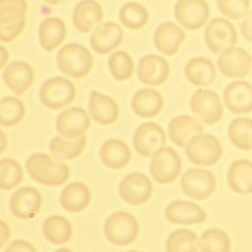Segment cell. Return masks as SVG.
Returning <instances> with one entry per match:
<instances>
[{
	"instance_id": "cell-48",
	"label": "cell",
	"mask_w": 252,
	"mask_h": 252,
	"mask_svg": "<svg viewBox=\"0 0 252 252\" xmlns=\"http://www.w3.org/2000/svg\"><path fill=\"white\" fill-rule=\"evenodd\" d=\"M127 252H140V251H136V250H130V251H127Z\"/></svg>"
},
{
	"instance_id": "cell-37",
	"label": "cell",
	"mask_w": 252,
	"mask_h": 252,
	"mask_svg": "<svg viewBox=\"0 0 252 252\" xmlns=\"http://www.w3.org/2000/svg\"><path fill=\"white\" fill-rule=\"evenodd\" d=\"M26 114L24 103L14 97L5 96L0 102V124L4 127H13L19 124Z\"/></svg>"
},
{
	"instance_id": "cell-21",
	"label": "cell",
	"mask_w": 252,
	"mask_h": 252,
	"mask_svg": "<svg viewBox=\"0 0 252 252\" xmlns=\"http://www.w3.org/2000/svg\"><path fill=\"white\" fill-rule=\"evenodd\" d=\"M165 218L172 223L196 224L207 219L206 212L197 204L188 201H174L164 210Z\"/></svg>"
},
{
	"instance_id": "cell-7",
	"label": "cell",
	"mask_w": 252,
	"mask_h": 252,
	"mask_svg": "<svg viewBox=\"0 0 252 252\" xmlns=\"http://www.w3.org/2000/svg\"><path fill=\"white\" fill-rule=\"evenodd\" d=\"M181 158L170 147H162L153 156L150 162V172L153 178L160 184L174 181L181 171Z\"/></svg>"
},
{
	"instance_id": "cell-3",
	"label": "cell",
	"mask_w": 252,
	"mask_h": 252,
	"mask_svg": "<svg viewBox=\"0 0 252 252\" xmlns=\"http://www.w3.org/2000/svg\"><path fill=\"white\" fill-rule=\"evenodd\" d=\"M28 4L26 0H0V39L10 42L25 30Z\"/></svg>"
},
{
	"instance_id": "cell-9",
	"label": "cell",
	"mask_w": 252,
	"mask_h": 252,
	"mask_svg": "<svg viewBox=\"0 0 252 252\" xmlns=\"http://www.w3.org/2000/svg\"><path fill=\"white\" fill-rule=\"evenodd\" d=\"M182 192L196 200H204L213 195L217 188L215 175L206 169L190 168L181 177Z\"/></svg>"
},
{
	"instance_id": "cell-13",
	"label": "cell",
	"mask_w": 252,
	"mask_h": 252,
	"mask_svg": "<svg viewBox=\"0 0 252 252\" xmlns=\"http://www.w3.org/2000/svg\"><path fill=\"white\" fill-rule=\"evenodd\" d=\"M217 64L225 77L242 79L252 70V56L243 48L231 47L220 54Z\"/></svg>"
},
{
	"instance_id": "cell-6",
	"label": "cell",
	"mask_w": 252,
	"mask_h": 252,
	"mask_svg": "<svg viewBox=\"0 0 252 252\" xmlns=\"http://www.w3.org/2000/svg\"><path fill=\"white\" fill-rule=\"evenodd\" d=\"M74 84L65 78L54 77L43 83L39 91V98L44 106L50 109H62L75 99Z\"/></svg>"
},
{
	"instance_id": "cell-44",
	"label": "cell",
	"mask_w": 252,
	"mask_h": 252,
	"mask_svg": "<svg viewBox=\"0 0 252 252\" xmlns=\"http://www.w3.org/2000/svg\"><path fill=\"white\" fill-rule=\"evenodd\" d=\"M10 237V228L9 225L1 220V247L4 246L5 242L9 239Z\"/></svg>"
},
{
	"instance_id": "cell-39",
	"label": "cell",
	"mask_w": 252,
	"mask_h": 252,
	"mask_svg": "<svg viewBox=\"0 0 252 252\" xmlns=\"http://www.w3.org/2000/svg\"><path fill=\"white\" fill-rule=\"evenodd\" d=\"M24 178L22 165L13 158H2L0 160V187L3 190L16 188Z\"/></svg>"
},
{
	"instance_id": "cell-24",
	"label": "cell",
	"mask_w": 252,
	"mask_h": 252,
	"mask_svg": "<svg viewBox=\"0 0 252 252\" xmlns=\"http://www.w3.org/2000/svg\"><path fill=\"white\" fill-rule=\"evenodd\" d=\"M202 132L203 126L200 121L186 114L174 117L168 125L169 137L178 147H185L194 136L202 134Z\"/></svg>"
},
{
	"instance_id": "cell-28",
	"label": "cell",
	"mask_w": 252,
	"mask_h": 252,
	"mask_svg": "<svg viewBox=\"0 0 252 252\" xmlns=\"http://www.w3.org/2000/svg\"><path fill=\"white\" fill-rule=\"evenodd\" d=\"M131 107L142 118H152L158 115L163 107L161 94L152 89H142L132 97Z\"/></svg>"
},
{
	"instance_id": "cell-34",
	"label": "cell",
	"mask_w": 252,
	"mask_h": 252,
	"mask_svg": "<svg viewBox=\"0 0 252 252\" xmlns=\"http://www.w3.org/2000/svg\"><path fill=\"white\" fill-rule=\"evenodd\" d=\"M231 144L239 150H252V118H234L227 129Z\"/></svg>"
},
{
	"instance_id": "cell-15",
	"label": "cell",
	"mask_w": 252,
	"mask_h": 252,
	"mask_svg": "<svg viewBox=\"0 0 252 252\" xmlns=\"http://www.w3.org/2000/svg\"><path fill=\"white\" fill-rule=\"evenodd\" d=\"M42 198L34 187H21L16 190L10 199V210L14 217L20 220L34 218L40 211Z\"/></svg>"
},
{
	"instance_id": "cell-10",
	"label": "cell",
	"mask_w": 252,
	"mask_h": 252,
	"mask_svg": "<svg viewBox=\"0 0 252 252\" xmlns=\"http://www.w3.org/2000/svg\"><path fill=\"white\" fill-rule=\"evenodd\" d=\"M174 16L182 27L196 31L207 24L210 8L205 0H178L174 5Z\"/></svg>"
},
{
	"instance_id": "cell-17",
	"label": "cell",
	"mask_w": 252,
	"mask_h": 252,
	"mask_svg": "<svg viewBox=\"0 0 252 252\" xmlns=\"http://www.w3.org/2000/svg\"><path fill=\"white\" fill-rule=\"evenodd\" d=\"M91 120L87 111L81 107L63 110L56 119V130L64 137L75 139L83 136L89 129Z\"/></svg>"
},
{
	"instance_id": "cell-36",
	"label": "cell",
	"mask_w": 252,
	"mask_h": 252,
	"mask_svg": "<svg viewBox=\"0 0 252 252\" xmlns=\"http://www.w3.org/2000/svg\"><path fill=\"white\" fill-rule=\"evenodd\" d=\"M230 247L228 234L220 228H209L200 237L201 252H229Z\"/></svg>"
},
{
	"instance_id": "cell-41",
	"label": "cell",
	"mask_w": 252,
	"mask_h": 252,
	"mask_svg": "<svg viewBox=\"0 0 252 252\" xmlns=\"http://www.w3.org/2000/svg\"><path fill=\"white\" fill-rule=\"evenodd\" d=\"M220 13L231 20H240L248 15L250 0H217Z\"/></svg>"
},
{
	"instance_id": "cell-26",
	"label": "cell",
	"mask_w": 252,
	"mask_h": 252,
	"mask_svg": "<svg viewBox=\"0 0 252 252\" xmlns=\"http://www.w3.org/2000/svg\"><path fill=\"white\" fill-rule=\"evenodd\" d=\"M92 194L89 187L81 182L74 181L63 188L60 194V203L63 209L71 213L84 211L91 202Z\"/></svg>"
},
{
	"instance_id": "cell-12",
	"label": "cell",
	"mask_w": 252,
	"mask_h": 252,
	"mask_svg": "<svg viewBox=\"0 0 252 252\" xmlns=\"http://www.w3.org/2000/svg\"><path fill=\"white\" fill-rule=\"evenodd\" d=\"M166 137L163 129L157 123L146 122L140 125L133 135L135 151L145 158L155 155L165 144Z\"/></svg>"
},
{
	"instance_id": "cell-2",
	"label": "cell",
	"mask_w": 252,
	"mask_h": 252,
	"mask_svg": "<svg viewBox=\"0 0 252 252\" xmlns=\"http://www.w3.org/2000/svg\"><path fill=\"white\" fill-rule=\"evenodd\" d=\"M56 61L61 72L73 79H81L87 76L94 64L89 49L79 43H70L63 46L57 53Z\"/></svg>"
},
{
	"instance_id": "cell-42",
	"label": "cell",
	"mask_w": 252,
	"mask_h": 252,
	"mask_svg": "<svg viewBox=\"0 0 252 252\" xmlns=\"http://www.w3.org/2000/svg\"><path fill=\"white\" fill-rule=\"evenodd\" d=\"M4 252H37L35 247L23 239H16L9 243Z\"/></svg>"
},
{
	"instance_id": "cell-31",
	"label": "cell",
	"mask_w": 252,
	"mask_h": 252,
	"mask_svg": "<svg viewBox=\"0 0 252 252\" xmlns=\"http://www.w3.org/2000/svg\"><path fill=\"white\" fill-rule=\"evenodd\" d=\"M184 72L189 83L196 87L210 86L217 76L214 64L204 57H195L189 60Z\"/></svg>"
},
{
	"instance_id": "cell-40",
	"label": "cell",
	"mask_w": 252,
	"mask_h": 252,
	"mask_svg": "<svg viewBox=\"0 0 252 252\" xmlns=\"http://www.w3.org/2000/svg\"><path fill=\"white\" fill-rule=\"evenodd\" d=\"M108 69L115 80L123 82L133 75L134 61L125 51H116L108 58Z\"/></svg>"
},
{
	"instance_id": "cell-30",
	"label": "cell",
	"mask_w": 252,
	"mask_h": 252,
	"mask_svg": "<svg viewBox=\"0 0 252 252\" xmlns=\"http://www.w3.org/2000/svg\"><path fill=\"white\" fill-rule=\"evenodd\" d=\"M67 28L63 21L58 18L50 17L44 20L38 30L40 46L47 52L53 51L65 40Z\"/></svg>"
},
{
	"instance_id": "cell-23",
	"label": "cell",
	"mask_w": 252,
	"mask_h": 252,
	"mask_svg": "<svg viewBox=\"0 0 252 252\" xmlns=\"http://www.w3.org/2000/svg\"><path fill=\"white\" fill-rule=\"evenodd\" d=\"M89 110L92 118L100 125L113 124L119 117V106L115 100L98 92L92 93Z\"/></svg>"
},
{
	"instance_id": "cell-45",
	"label": "cell",
	"mask_w": 252,
	"mask_h": 252,
	"mask_svg": "<svg viewBox=\"0 0 252 252\" xmlns=\"http://www.w3.org/2000/svg\"><path fill=\"white\" fill-rule=\"evenodd\" d=\"M0 49H1V55H2V58H1V68H3L5 66V64L8 62V59H9V52L6 50V48L4 46H0Z\"/></svg>"
},
{
	"instance_id": "cell-1",
	"label": "cell",
	"mask_w": 252,
	"mask_h": 252,
	"mask_svg": "<svg viewBox=\"0 0 252 252\" xmlns=\"http://www.w3.org/2000/svg\"><path fill=\"white\" fill-rule=\"evenodd\" d=\"M26 169L33 180L47 186H60L70 176L66 163L42 153L31 156L27 159Z\"/></svg>"
},
{
	"instance_id": "cell-8",
	"label": "cell",
	"mask_w": 252,
	"mask_h": 252,
	"mask_svg": "<svg viewBox=\"0 0 252 252\" xmlns=\"http://www.w3.org/2000/svg\"><path fill=\"white\" fill-rule=\"evenodd\" d=\"M207 47L215 54H221L237 42V33L234 26L223 18L211 21L204 32Z\"/></svg>"
},
{
	"instance_id": "cell-33",
	"label": "cell",
	"mask_w": 252,
	"mask_h": 252,
	"mask_svg": "<svg viewBox=\"0 0 252 252\" xmlns=\"http://www.w3.org/2000/svg\"><path fill=\"white\" fill-rule=\"evenodd\" d=\"M43 234L50 243L60 245L68 242L72 238L73 227L66 218L53 215L45 220L43 223Z\"/></svg>"
},
{
	"instance_id": "cell-14",
	"label": "cell",
	"mask_w": 252,
	"mask_h": 252,
	"mask_svg": "<svg viewBox=\"0 0 252 252\" xmlns=\"http://www.w3.org/2000/svg\"><path fill=\"white\" fill-rule=\"evenodd\" d=\"M190 108L209 125L219 122L223 114V107L219 94L211 90L195 93L190 99Z\"/></svg>"
},
{
	"instance_id": "cell-19",
	"label": "cell",
	"mask_w": 252,
	"mask_h": 252,
	"mask_svg": "<svg viewBox=\"0 0 252 252\" xmlns=\"http://www.w3.org/2000/svg\"><path fill=\"white\" fill-rule=\"evenodd\" d=\"M123 31L114 22H107L97 26L93 32L90 42L93 49L101 55L108 54L122 42Z\"/></svg>"
},
{
	"instance_id": "cell-11",
	"label": "cell",
	"mask_w": 252,
	"mask_h": 252,
	"mask_svg": "<svg viewBox=\"0 0 252 252\" xmlns=\"http://www.w3.org/2000/svg\"><path fill=\"white\" fill-rule=\"evenodd\" d=\"M118 192L127 204L140 206L145 204L152 196L153 184L146 174L132 172L121 180Z\"/></svg>"
},
{
	"instance_id": "cell-32",
	"label": "cell",
	"mask_w": 252,
	"mask_h": 252,
	"mask_svg": "<svg viewBox=\"0 0 252 252\" xmlns=\"http://www.w3.org/2000/svg\"><path fill=\"white\" fill-rule=\"evenodd\" d=\"M86 143L85 135L75 139L59 135L50 141L49 151L56 159H73L83 153Z\"/></svg>"
},
{
	"instance_id": "cell-5",
	"label": "cell",
	"mask_w": 252,
	"mask_h": 252,
	"mask_svg": "<svg viewBox=\"0 0 252 252\" xmlns=\"http://www.w3.org/2000/svg\"><path fill=\"white\" fill-rule=\"evenodd\" d=\"M103 230L106 238L112 244L125 246L136 240L139 233V223L130 213L116 212L106 219Z\"/></svg>"
},
{
	"instance_id": "cell-47",
	"label": "cell",
	"mask_w": 252,
	"mask_h": 252,
	"mask_svg": "<svg viewBox=\"0 0 252 252\" xmlns=\"http://www.w3.org/2000/svg\"><path fill=\"white\" fill-rule=\"evenodd\" d=\"M55 252H72L69 248H66V247H63V248H59L57 249Z\"/></svg>"
},
{
	"instance_id": "cell-29",
	"label": "cell",
	"mask_w": 252,
	"mask_h": 252,
	"mask_svg": "<svg viewBox=\"0 0 252 252\" xmlns=\"http://www.w3.org/2000/svg\"><path fill=\"white\" fill-rule=\"evenodd\" d=\"M99 158L107 167L119 169L130 161L131 151L125 142L118 139H110L101 145Z\"/></svg>"
},
{
	"instance_id": "cell-16",
	"label": "cell",
	"mask_w": 252,
	"mask_h": 252,
	"mask_svg": "<svg viewBox=\"0 0 252 252\" xmlns=\"http://www.w3.org/2000/svg\"><path fill=\"white\" fill-rule=\"evenodd\" d=\"M169 73L170 67L167 61L159 55H146L139 61L137 75L139 80L147 86L158 87L164 84Z\"/></svg>"
},
{
	"instance_id": "cell-22",
	"label": "cell",
	"mask_w": 252,
	"mask_h": 252,
	"mask_svg": "<svg viewBox=\"0 0 252 252\" xmlns=\"http://www.w3.org/2000/svg\"><path fill=\"white\" fill-rule=\"evenodd\" d=\"M185 36V32L177 25L171 22H166L160 24L156 30L154 41L159 52L172 56L178 52Z\"/></svg>"
},
{
	"instance_id": "cell-46",
	"label": "cell",
	"mask_w": 252,
	"mask_h": 252,
	"mask_svg": "<svg viewBox=\"0 0 252 252\" xmlns=\"http://www.w3.org/2000/svg\"><path fill=\"white\" fill-rule=\"evenodd\" d=\"M43 1L48 3V4H50V5H59L61 3L66 2L67 0H43Z\"/></svg>"
},
{
	"instance_id": "cell-18",
	"label": "cell",
	"mask_w": 252,
	"mask_h": 252,
	"mask_svg": "<svg viewBox=\"0 0 252 252\" xmlns=\"http://www.w3.org/2000/svg\"><path fill=\"white\" fill-rule=\"evenodd\" d=\"M222 96L230 112L240 115L252 112V85L248 82L235 81L228 84Z\"/></svg>"
},
{
	"instance_id": "cell-27",
	"label": "cell",
	"mask_w": 252,
	"mask_h": 252,
	"mask_svg": "<svg viewBox=\"0 0 252 252\" xmlns=\"http://www.w3.org/2000/svg\"><path fill=\"white\" fill-rule=\"evenodd\" d=\"M228 186L240 195L252 194V161L248 159L235 160L226 174Z\"/></svg>"
},
{
	"instance_id": "cell-20",
	"label": "cell",
	"mask_w": 252,
	"mask_h": 252,
	"mask_svg": "<svg viewBox=\"0 0 252 252\" xmlns=\"http://www.w3.org/2000/svg\"><path fill=\"white\" fill-rule=\"evenodd\" d=\"M3 80L17 95H22L33 83V68L25 61H14L3 71Z\"/></svg>"
},
{
	"instance_id": "cell-25",
	"label": "cell",
	"mask_w": 252,
	"mask_h": 252,
	"mask_svg": "<svg viewBox=\"0 0 252 252\" xmlns=\"http://www.w3.org/2000/svg\"><path fill=\"white\" fill-rule=\"evenodd\" d=\"M103 19V11L100 4L94 0H83L74 9L73 24L76 29L88 33Z\"/></svg>"
},
{
	"instance_id": "cell-43",
	"label": "cell",
	"mask_w": 252,
	"mask_h": 252,
	"mask_svg": "<svg viewBox=\"0 0 252 252\" xmlns=\"http://www.w3.org/2000/svg\"><path fill=\"white\" fill-rule=\"evenodd\" d=\"M241 33L242 36L249 42H252V11L245 17L241 23Z\"/></svg>"
},
{
	"instance_id": "cell-38",
	"label": "cell",
	"mask_w": 252,
	"mask_h": 252,
	"mask_svg": "<svg viewBox=\"0 0 252 252\" xmlns=\"http://www.w3.org/2000/svg\"><path fill=\"white\" fill-rule=\"evenodd\" d=\"M119 20L129 30H140L149 22V13L143 5L131 2L120 9Z\"/></svg>"
},
{
	"instance_id": "cell-35",
	"label": "cell",
	"mask_w": 252,
	"mask_h": 252,
	"mask_svg": "<svg viewBox=\"0 0 252 252\" xmlns=\"http://www.w3.org/2000/svg\"><path fill=\"white\" fill-rule=\"evenodd\" d=\"M200 239L191 229L180 228L169 234L165 242V252H198Z\"/></svg>"
},
{
	"instance_id": "cell-4",
	"label": "cell",
	"mask_w": 252,
	"mask_h": 252,
	"mask_svg": "<svg viewBox=\"0 0 252 252\" xmlns=\"http://www.w3.org/2000/svg\"><path fill=\"white\" fill-rule=\"evenodd\" d=\"M185 154L192 163L201 166H211L220 159L222 147L215 136L199 134L186 144Z\"/></svg>"
}]
</instances>
